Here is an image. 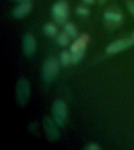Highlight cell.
<instances>
[{
	"label": "cell",
	"instance_id": "7",
	"mask_svg": "<svg viewBox=\"0 0 134 150\" xmlns=\"http://www.w3.org/2000/svg\"><path fill=\"white\" fill-rule=\"evenodd\" d=\"M123 19L122 13L112 9L107 10L104 13V21L108 27L115 28L121 24Z\"/></svg>",
	"mask_w": 134,
	"mask_h": 150
},
{
	"label": "cell",
	"instance_id": "20",
	"mask_svg": "<svg viewBox=\"0 0 134 150\" xmlns=\"http://www.w3.org/2000/svg\"><path fill=\"white\" fill-rule=\"evenodd\" d=\"M16 1H21V2H24V1H29V0H16Z\"/></svg>",
	"mask_w": 134,
	"mask_h": 150
},
{
	"label": "cell",
	"instance_id": "8",
	"mask_svg": "<svg viewBox=\"0 0 134 150\" xmlns=\"http://www.w3.org/2000/svg\"><path fill=\"white\" fill-rule=\"evenodd\" d=\"M43 124L48 138L50 140H57L60 137V133L56 127L57 124L54 121V120H53L49 117H46L43 120Z\"/></svg>",
	"mask_w": 134,
	"mask_h": 150
},
{
	"label": "cell",
	"instance_id": "2",
	"mask_svg": "<svg viewBox=\"0 0 134 150\" xmlns=\"http://www.w3.org/2000/svg\"><path fill=\"white\" fill-rule=\"evenodd\" d=\"M52 15L57 24L64 25L67 23L69 15V9L67 2L59 1L55 3L52 7Z\"/></svg>",
	"mask_w": 134,
	"mask_h": 150
},
{
	"label": "cell",
	"instance_id": "9",
	"mask_svg": "<svg viewBox=\"0 0 134 150\" xmlns=\"http://www.w3.org/2000/svg\"><path fill=\"white\" fill-rule=\"evenodd\" d=\"M23 49L24 53L28 56L34 55L36 49V42L31 34H26L23 39Z\"/></svg>",
	"mask_w": 134,
	"mask_h": 150
},
{
	"label": "cell",
	"instance_id": "14",
	"mask_svg": "<svg viewBox=\"0 0 134 150\" xmlns=\"http://www.w3.org/2000/svg\"><path fill=\"white\" fill-rule=\"evenodd\" d=\"M57 42L61 46H67L70 42V37L66 32H62L57 36Z\"/></svg>",
	"mask_w": 134,
	"mask_h": 150
},
{
	"label": "cell",
	"instance_id": "18",
	"mask_svg": "<svg viewBox=\"0 0 134 150\" xmlns=\"http://www.w3.org/2000/svg\"><path fill=\"white\" fill-rule=\"evenodd\" d=\"M83 2H84L85 4L92 5L93 4L94 2H95V0H83Z\"/></svg>",
	"mask_w": 134,
	"mask_h": 150
},
{
	"label": "cell",
	"instance_id": "10",
	"mask_svg": "<svg viewBox=\"0 0 134 150\" xmlns=\"http://www.w3.org/2000/svg\"><path fill=\"white\" fill-rule=\"evenodd\" d=\"M32 8V4L29 1H24L21 3L16 6V8L14 9L13 14L16 18H21L24 16H27Z\"/></svg>",
	"mask_w": 134,
	"mask_h": 150
},
{
	"label": "cell",
	"instance_id": "11",
	"mask_svg": "<svg viewBox=\"0 0 134 150\" xmlns=\"http://www.w3.org/2000/svg\"><path fill=\"white\" fill-rule=\"evenodd\" d=\"M64 32L67 33L71 38H75L78 36V30L72 23H66L64 24Z\"/></svg>",
	"mask_w": 134,
	"mask_h": 150
},
{
	"label": "cell",
	"instance_id": "15",
	"mask_svg": "<svg viewBox=\"0 0 134 150\" xmlns=\"http://www.w3.org/2000/svg\"><path fill=\"white\" fill-rule=\"evenodd\" d=\"M76 13L78 15H79L81 16H86L89 14V9L83 6H78L76 9Z\"/></svg>",
	"mask_w": 134,
	"mask_h": 150
},
{
	"label": "cell",
	"instance_id": "13",
	"mask_svg": "<svg viewBox=\"0 0 134 150\" xmlns=\"http://www.w3.org/2000/svg\"><path fill=\"white\" fill-rule=\"evenodd\" d=\"M60 59H61V63L63 66H68L69 64L73 63L71 53L68 51L62 52L61 53V56H60Z\"/></svg>",
	"mask_w": 134,
	"mask_h": 150
},
{
	"label": "cell",
	"instance_id": "6",
	"mask_svg": "<svg viewBox=\"0 0 134 150\" xmlns=\"http://www.w3.org/2000/svg\"><path fill=\"white\" fill-rule=\"evenodd\" d=\"M134 44V39L133 38H127L123 39L117 40L110 43L106 49V52L108 54L118 53L125 49L131 47Z\"/></svg>",
	"mask_w": 134,
	"mask_h": 150
},
{
	"label": "cell",
	"instance_id": "1",
	"mask_svg": "<svg viewBox=\"0 0 134 150\" xmlns=\"http://www.w3.org/2000/svg\"><path fill=\"white\" fill-rule=\"evenodd\" d=\"M89 41V36L88 35H82L78 38L71 46V53L72 56V62L78 63L82 59L85 54V51L87 47V44Z\"/></svg>",
	"mask_w": 134,
	"mask_h": 150
},
{
	"label": "cell",
	"instance_id": "17",
	"mask_svg": "<svg viewBox=\"0 0 134 150\" xmlns=\"http://www.w3.org/2000/svg\"><path fill=\"white\" fill-rule=\"evenodd\" d=\"M127 6H128V9H129V12L134 16V1H133V0L129 1Z\"/></svg>",
	"mask_w": 134,
	"mask_h": 150
},
{
	"label": "cell",
	"instance_id": "16",
	"mask_svg": "<svg viewBox=\"0 0 134 150\" xmlns=\"http://www.w3.org/2000/svg\"><path fill=\"white\" fill-rule=\"evenodd\" d=\"M86 149L87 150H99L101 149V147L96 145V144L92 143V144H89V145H87V147Z\"/></svg>",
	"mask_w": 134,
	"mask_h": 150
},
{
	"label": "cell",
	"instance_id": "19",
	"mask_svg": "<svg viewBox=\"0 0 134 150\" xmlns=\"http://www.w3.org/2000/svg\"><path fill=\"white\" fill-rule=\"evenodd\" d=\"M106 1H107V0H99V2H100V3H101V4H103Z\"/></svg>",
	"mask_w": 134,
	"mask_h": 150
},
{
	"label": "cell",
	"instance_id": "4",
	"mask_svg": "<svg viewBox=\"0 0 134 150\" xmlns=\"http://www.w3.org/2000/svg\"><path fill=\"white\" fill-rule=\"evenodd\" d=\"M53 117L59 127L64 126L68 117V108L64 102L56 100L53 106Z\"/></svg>",
	"mask_w": 134,
	"mask_h": 150
},
{
	"label": "cell",
	"instance_id": "12",
	"mask_svg": "<svg viewBox=\"0 0 134 150\" xmlns=\"http://www.w3.org/2000/svg\"><path fill=\"white\" fill-rule=\"evenodd\" d=\"M43 31L47 36L49 37H54L57 34V28L53 23H48L45 25L43 28Z\"/></svg>",
	"mask_w": 134,
	"mask_h": 150
},
{
	"label": "cell",
	"instance_id": "5",
	"mask_svg": "<svg viewBox=\"0 0 134 150\" xmlns=\"http://www.w3.org/2000/svg\"><path fill=\"white\" fill-rule=\"evenodd\" d=\"M16 100L21 105H24L28 101L30 96V88L27 80L21 79L17 83L16 89Z\"/></svg>",
	"mask_w": 134,
	"mask_h": 150
},
{
	"label": "cell",
	"instance_id": "21",
	"mask_svg": "<svg viewBox=\"0 0 134 150\" xmlns=\"http://www.w3.org/2000/svg\"><path fill=\"white\" fill-rule=\"evenodd\" d=\"M133 38L134 39V33H133Z\"/></svg>",
	"mask_w": 134,
	"mask_h": 150
},
{
	"label": "cell",
	"instance_id": "3",
	"mask_svg": "<svg viewBox=\"0 0 134 150\" xmlns=\"http://www.w3.org/2000/svg\"><path fill=\"white\" fill-rule=\"evenodd\" d=\"M59 63L54 57H49L45 60L42 66V77L46 82L53 81L57 75Z\"/></svg>",
	"mask_w": 134,
	"mask_h": 150
}]
</instances>
